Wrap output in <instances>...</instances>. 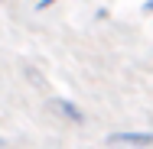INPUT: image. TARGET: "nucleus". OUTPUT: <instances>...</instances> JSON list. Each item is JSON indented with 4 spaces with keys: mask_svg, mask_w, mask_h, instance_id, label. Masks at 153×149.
<instances>
[{
    "mask_svg": "<svg viewBox=\"0 0 153 149\" xmlns=\"http://www.w3.org/2000/svg\"><path fill=\"white\" fill-rule=\"evenodd\" d=\"M104 143L111 149H153V130H117V133H108Z\"/></svg>",
    "mask_w": 153,
    "mask_h": 149,
    "instance_id": "f257e3e1",
    "label": "nucleus"
},
{
    "mask_svg": "<svg viewBox=\"0 0 153 149\" xmlns=\"http://www.w3.org/2000/svg\"><path fill=\"white\" fill-rule=\"evenodd\" d=\"M46 110L49 114H56L59 120H65V123H72V126H82L85 123V110L75 104V101H68V97H49L46 101Z\"/></svg>",
    "mask_w": 153,
    "mask_h": 149,
    "instance_id": "f03ea898",
    "label": "nucleus"
},
{
    "mask_svg": "<svg viewBox=\"0 0 153 149\" xmlns=\"http://www.w3.org/2000/svg\"><path fill=\"white\" fill-rule=\"evenodd\" d=\"M52 3H59V0H39V3H36V10H39V13H42V10H49V7H52Z\"/></svg>",
    "mask_w": 153,
    "mask_h": 149,
    "instance_id": "7ed1b4c3",
    "label": "nucleus"
},
{
    "mask_svg": "<svg viewBox=\"0 0 153 149\" xmlns=\"http://www.w3.org/2000/svg\"><path fill=\"white\" fill-rule=\"evenodd\" d=\"M143 13H153V0H143Z\"/></svg>",
    "mask_w": 153,
    "mask_h": 149,
    "instance_id": "20e7f679",
    "label": "nucleus"
},
{
    "mask_svg": "<svg viewBox=\"0 0 153 149\" xmlns=\"http://www.w3.org/2000/svg\"><path fill=\"white\" fill-rule=\"evenodd\" d=\"M0 146H7V139H3V136H0Z\"/></svg>",
    "mask_w": 153,
    "mask_h": 149,
    "instance_id": "39448f33",
    "label": "nucleus"
}]
</instances>
